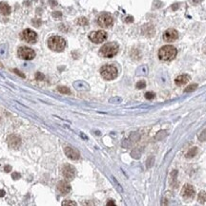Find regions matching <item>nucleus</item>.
<instances>
[{
  "instance_id": "f257e3e1",
  "label": "nucleus",
  "mask_w": 206,
  "mask_h": 206,
  "mask_svg": "<svg viewBox=\"0 0 206 206\" xmlns=\"http://www.w3.org/2000/svg\"><path fill=\"white\" fill-rule=\"evenodd\" d=\"M177 50L174 46H164L159 50V57L162 61H171V60L175 59L177 56Z\"/></svg>"
},
{
  "instance_id": "f03ea898",
  "label": "nucleus",
  "mask_w": 206,
  "mask_h": 206,
  "mask_svg": "<svg viewBox=\"0 0 206 206\" xmlns=\"http://www.w3.org/2000/svg\"><path fill=\"white\" fill-rule=\"evenodd\" d=\"M118 50H119V48L118 44L114 42H110L102 46V48H100V50H99V54L105 58H112L118 53Z\"/></svg>"
},
{
  "instance_id": "7ed1b4c3",
  "label": "nucleus",
  "mask_w": 206,
  "mask_h": 206,
  "mask_svg": "<svg viewBox=\"0 0 206 206\" xmlns=\"http://www.w3.org/2000/svg\"><path fill=\"white\" fill-rule=\"evenodd\" d=\"M100 74H101L103 79L111 81L118 77V71L114 65H105L100 68Z\"/></svg>"
},
{
  "instance_id": "20e7f679",
  "label": "nucleus",
  "mask_w": 206,
  "mask_h": 206,
  "mask_svg": "<svg viewBox=\"0 0 206 206\" xmlns=\"http://www.w3.org/2000/svg\"><path fill=\"white\" fill-rule=\"evenodd\" d=\"M48 47L54 51H62L66 47V41L60 36H52L48 40Z\"/></svg>"
},
{
  "instance_id": "39448f33",
  "label": "nucleus",
  "mask_w": 206,
  "mask_h": 206,
  "mask_svg": "<svg viewBox=\"0 0 206 206\" xmlns=\"http://www.w3.org/2000/svg\"><path fill=\"white\" fill-rule=\"evenodd\" d=\"M17 54L20 58L24 60H32L35 57L34 50L28 47H20L17 50Z\"/></svg>"
},
{
  "instance_id": "423d86ee",
  "label": "nucleus",
  "mask_w": 206,
  "mask_h": 206,
  "mask_svg": "<svg viewBox=\"0 0 206 206\" xmlns=\"http://www.w3.org/2000/svg\"><path fill=\"white\" fill-rule=\"evenodd\" d=\"M114 23V19H113V16L110 13H104L102 14H100L98 18V24L102 28H109L113 25Z\"/></svg>"
},
{
  "instance_id": "0eeeda50",
  "label": "nucleus",
  "mask_w": 206,
  "mask_h": 206,
  "mask_svg": "<svg viewBox=\"0 0 206 206\" xmlns=\"http://www.w3.org/2000/svg\"><path fill=\"white\" fill-rule=\"evenodd\" d=\"M89 38H90L92 42H94L95 44H100L107 39V33H106V31H93L90 33V35H89Z\"/></svg>"
},
{
  "instance_id": "6e6552de",
  "label": "nucleus",
  "mask_w": 206,
  "mask_h": 206,
  "mask_svg": "<svg viewBox=\"0 0 206 206\" xmlns=\"http://www.w3.org/2000/svg\"><path fill=\"white\" fill-rule=\"evenodd\" d=\"M21 38L24 40V41H26L28 43L34 44L36 42V40H37V35H36V33L34 31L27 29L22 32Z\"/></svg>"
},
{
  "instance_id": "1a4fd4ad",
  "label": "nucleus",
  "mask_w": 206,
  "mask_h": 206,
  "mask_svg": "<svg viewBox=\"0 0 206 206\" xmlns=\"http://www.w3.org/2000/svg\"><path fill=\"white\" fill-rule=\"evenodd\" d=\"M62 175L67 180H72L75 177V168L70 164H65L62 167Z\"/></svg>"
},
{
  "instance_id": "9d476101",
  "label": "nucleus",
  "mask_w": 206,
  "mask_h": 206,
  "mask_svg": "<svg viewBox=\"0 0 206 206\" xmlns=\"http://www.w3.org/2000/svg\"><path fill=\"white\" fill-rule=\"evenodd\" d=\"M181 195L185 199H193L196 195V190L193 185L191 184H185L183 188L181 189Z\"/></svg>"
},
{
  "instance_id": "9b49d317",
  "label": "nucleus",
  "mask_w": 206,
  "mask_h": 206,
  "mask_svg": "<svg viewBox=\"0 0 206 206\" xmlns=\"http://www.w3.org/2000/svg\"><path fill=\"white\" fill-rule=\"evenodd\" d=\"M177 37H179V33L174 29L167 30L163 34V39L165 42H174L177 39Z\"/></svg>"
},
{
  "instance_id": "f8f14e48",
  "label": "nucleus",
  "mask_w": 206,
  "mask_h": 206,
  "mask_svg": "<svg viewBox=\"0 0 206 206\" xmlns=\"http://www.w3.org/2000/svg\"><path fill=\"white\" fill-rule=\"evenodd\" d=\"M64 152H65L66 156L68 157L69 159L71 160H78L80 158V153L78 150H76V149L72 148V147H70V146H67L64 149Z\"/></svg>"
},
{
  "instance_id": "ddd939ff",
  "label": "nucleus",
  "mask_w": 206,
  "mask_h": 206,
  "mask_svg": "<svg viewBox=\"0 0 206 206\" xmlns=\"http://www.w3.org/2000/svg\"><path fill=\"white\" fill-rule=\"evenodd\" d=\"M8 143H9L11 148L17 149L21 145V139L17 135H11L8 138Z\"/></svg>"
},
{
  "instance_id": "4468645a",
  "label": "nucleus",
  "mask_w": 206,
  "mask_h": 206,
  "mask_svg": "<svg viewBox=\"0 0 206 206\" xmlns=\"http://www.w3.org/2000/svg\"><path fill=\"white\" fill-rule=\"evenodd\" d=\"M57 189L60 193L65 195V194H68L71 191V185L69 184V183H67L66 180H61V181H59L57 184Z\"/></svg>"
},
{
  "instance_id": "2eb2a0df",
  "label": "nucleus",
  "mask_w": 206,
  "mask_h": 206,
  "mask_svg": "<svg viewBox=\"0 0 206 206\" xmlns=\"http://www.w3.org/2000/svg\"><path fill=\"white\" fill-rule=\"evenodd\" d=\"M190 80V76L187 74H182V75H179V77L176 78V85L177 86H183V85L187 84Z\"/></svg>"
},
{
  "instance_id": "dca6fc26",
  "label": "nucleus",
  "mask_w": 206,
  "mask_h": 206,
  "mask_svg": "<svg viewBox=\"0 0 206 206\" xmlns=\"http://www.w3.org/2000/svg\"><path fill=\"white\" fill-rule=\"evenodd\" d=\"M0 13L3 15H9L11 13V7L7 3H0Z\"/></svg>"
},
{
  "instance_id": "f3484780",
  "label": "nucleus",
  "mask_w": 206,
  "mask_h": 206,
  "mask_svg": "<svg viewBox=\"0 0 206 206\" xmlns=\"http://www.w3.org/2000/svg\"><path fill=\"white\" fill-rule=\"evenodd\" d=\"M197 147H193L191 148L190 150L187 152V154H186V158L190 159V158H193V157H195L197 155Z\"/></svg>"
},
{
  "instance_id": "a211bd4d",
  "label": "nucleus",
  "mask_w": 206,
  "mask_h": 206,
  "mask_svg": "<svg viewBox=\"0 0 206 206\" xmlns=\"http://www.w3.org/2000/svg\"><path fill=\"white\" fill-rule=\"evenodd\" d=\"M199 201L200 203H204L206 201V192L204 191H201L199 194Z\"/></svg>"
},
{
  "instance_id": "6ab92c4d",
  "label": "nucleus",
  "mask_w": 206,
  "mask_h": 206,
  "mask_svg": "<svg viewBox=\"0 0 206 206\" xmlns=\"http://www.w3.org/2000/svg\"><path fill=\"white\" fill-rule=\"evenodd\" d=\"M58 91L61 92V93H63V94H70L71 93V90L66 87H59Z\"/></svg>"
},
{
  "instance_id": "aec40b11",
  "label": "nucleus",
  "mask_w": 206,
  "mask_h": 206,
  "mask_svg": "<svg viewBox=\"0 0 206 206\" xmlns=\"http://www.w3.org/2000/svg\"><path fill=\"white\" fill-rule=\"evenodd\" d=\"M197 87V84H193V85H190L189 87H187L184 90L185 92H191V91H194Z\"/></svg>"
},
{
  "instance_id": "412c9836",
  "label": "nucleus",
  "mask_w": 206,
  "mask_h": 206,
  "mask_svg": "<svg viewBox=\"0 0 206 206\" xmlns=\"http://www.w3.org/2000/svg\"><path fill=\"white\" fill-rule=\"evenodd\" d=\"M78 24L80 26H85L88 24V20L85 17H81V18H79L78 20Z\"/></svg>"
},
{
  "instance_id": "4be33fe9",
  "label": "nucleus",
  "mask_w": 206,
  "mask_h": 206,
  "mask_svg": "<svg viewBox=\"0 0 206 206\" xmlns=\"http://www.w3.org/2000/svg\"><path fill=\"white\" fill-rule=\"evenodd\" d=\"M145 87H146V83H145V81H139V82H137L136 85V87L139 88V90H141V88H144Z\"/></svg>"
},
{
  "instance_id": "5701e85b",
  "label": "nucleus",
  "mask_w": 206,
  "mask_h": 206,
  "mask_svg": "<svg viewBox=\"0 0 206 206\" xmlns=\"http://www.w3.org/2000/svg\"><path fill=\"white\" fill-rule=\"evenodd\" d=\"M145 98H146L147 100L154 99L155 98V93H154V92H152V91H148V92L145 93Z\"/></svg>"
},
{
  "instance_id": "b1692460",
  "label": "nucleus",
  "mask_w": 206,
  "mask_h": 206,
  "mask_svg": "<svg viewBox=\"0 0 206 206\" xmlns=\"http://www.w3.org/2000/svg\"><path fill=\"white\" fill-rule=\"evenodd\" d=\"M199 139H200V141H201V142H205L206 141V129H204V130L199 135Z\"/></svg>"
},
{
  "instance_id": "393cba45",
  "label": "nucleus",
  "mask_w": 206,
  "mask_h": 206,
  "mask_svg": "<svg viewBox=\"0 0 206 206\" xmlns=\"http://www.w3.org/2000/svg\"><path fill=\"white\" fill-rule=\"evenodd\" d=\"M62 205H63V206H67V205H72V206H75V205H76V203L75 202V201H72V200H64L63 202H62Z\"/></svg>"
},
{
  "instance_id": "a878e982",
  "label": "nucleus",
  "mask_w": 206,
  "mask_h": 206,
  "mask_svg": "<svg viewBox=\"0 0 206 206\" xmlns=\"http://www.w3.org/2000/svg\"><path fill=\"white\" fill-rule=\"evenodd\" d=\"M14 73H17V75H19L20 77H22V78H25V75H24V74L22 73V72H20L18 70H17V68H14Z\"/></svg>"
},
{
  "instance_id": "bb28decb",
  "label": "nucleus",
  "mask_w": 206,
  "mask_h": 206,
  "mask_svg": "<svg viewBox=\"0 0 206 206\" xmlns=\"http://www.w3.org/2000/svg\"><path fill=\"white\" fill-rule=\"evenodd\" d=\"M35 77H36V80H44V75L40 73V72H37V73H36Z\"/></svg>"
},
{
  "instance_id": "cd10ccee",
  "label": "nucleus",
  "mask_w": 206,
  "mask_h": 206,
  "mask_svg": "<svg viewBox=\"0 0 206 206\" xmlns=\"http://www.w3.org/2000/svg\"><path fill=\"white\" fill-rule=\"evenodd\" d=\"M19 177H20V175L18 174V173H14V174H13V178H14V180L19 179Z\"/></svg>"
},
{
  "instance_id": "c85d7f7f",
  "label": "nucleus",
  "mask_w": 206,
  "mask_h": 206,
  "mask_svg": "<svg viewBox=\"0 0 206 206\" xmlns=\"http://www.w3.org/2000/svg\"><path fill=\"white\" fill-rule=\"evenodd\" d=\"M5 171H6V172H10V171H11V166H9V165H7V166H5Z\"/></svg>"
},
{
  "instance_id": "c756f323",
  "label": "nucleus",
  "mask_w": 206,
  "mask_h": 206,
  "mask_svg": "<svg viewBox=\"0 0 206 206\" xmlns=\"http://www.w3.org/2000/svg\"><path fill=\"white\" fill-rule=\"evenodd\" d=\"M107 205L110 206V205H116V203L114 202V200H109V202H107Z\"/></svg>"
},
{
  "instance_id": "7c9ffc66",
  "label": "nucleus",
  "mask_w": 206,
  "mask_h": 206,
  "mask_svg": "<svg viewBox=\"0 0 206 206\" xmlns=\"http://www.w3.org/2000/svg\"><path fill=\"white\" fill-rule=\"evenodd\" d=\"M125 21H126V22H133V17H127Z\"/></svg>"
},
{
  "instance_id": "2f4dec72",
  "label": "nucleus",
  "mask_w": 206,
  "mask_h": 206,
  "mask_svg": "<svg viewBox=\"0 0 206 206\" xmlns=\"http://www.w3.org/2000/svg\"><path fill=\"white\" fill-rule=\"evenodd\" d=\"M4 195H5V191L4 190H0V197H4Z\"/></svg>"
}]
</instances>
